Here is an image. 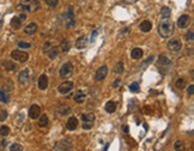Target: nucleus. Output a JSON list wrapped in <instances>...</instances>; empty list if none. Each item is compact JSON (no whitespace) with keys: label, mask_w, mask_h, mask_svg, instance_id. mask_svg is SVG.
<instances>
[{"label":"nucleus","mask_w":194,"mask_h":151,"mask_svg":"<svg viewBox=\"0 0 194 151\" xmlns=\"http://www.w3.org/2000/svg\"><path fill=\"white\" fill-rule=\"evenodd\" d=\"M16 8L24 12H36L41 8V4L38 0H22Z\"/></svg>","instance_id":"obj_2"},{"label":"nucleus","mask_w":194,"mask_h":151,"mask_svg":"<svg viewBox=\"0 0 194 151\" xmlns=\"http://www.w3.org/2000/svg\"><path fill=\"white\" fill-rule=\"evenodd\" d=\"M73 82H63V83H61L60 85H59V87H58V90H59V92L61 94V95H67V94H70L72 90H73Z\"/></svg>","instance_id":"obj_9"},{"label":"nucleus","mask_w":194,"mask_h":151,"mask_svg":"<svg viewBox=\"0 0 194 151\" xmlns=\"http://www.w3.org/2000/svg\"><path fill=\"white\" fill-rule=\"evenodd\" d=\"M158 34L163 39H168L174 34V23L169 18H163L158 25Z\"/></svg>","instance_id":"obj_1"},{"label":"nucleus","mask_w":194,"mask_h":151,"mask_svg":"<svg viewBox=\"0 0 194 151\" xmlns=\"http://www.w3.org/2000/svg\"><path fill=\"white\" fill-rule=\"evenodd\" d=\"M10 150H11V151H22L23 147H22L20 144H12V145L10 146Z\"/></svg>","instance_id":"obj_38"},{"label":"nucleus","mask_w":194,"mask_h":151,"mask_svg":"<svg viewBox=\"0 0 194 151\" xmlns=\"http://www.w3.org/2000/svg\"><path fill=\"white\" fill-rule=\"evenodd\" d=\"M41 115V108L37 104H32L29 108V118L30 119H38V116Z\"/></svg>","instance_id":"obj_13"},{"label":"nucleus","mask_w":194,"mask_h":151,"mask_svg":"<svg viewBox=\"0 0 194 151\" xmlns=\"http://www.w3.org/2000/svg\"><path fill=\"white\" fill-rule=\"evenodd\" d=\"M62 20H63V24L66 28H72L74 25V15H73V11L72 8L70 7L68 11L62 16Z\"/></svg>","instance_id":"obj_6"},{"label":"nucleus","mask_w":194,"mask_h":151,"mask_svg":"<svg viewBox=\"0 0 194 151\" xmlns=\"http://www.w3.org/2000/svg\"><path fill=\"white\" fill-rule=\"evenodd\" d=\"M139 29H140V31H143V32L151 31V29H152V22L149 20V19L143 20V22L140 23V25H139Z\"/></svg>","instance_id":"obj_16"},{"label":"nucleus","mask_w":194,"mask_h":151,"mask_svg":"<svg viewBox=\"0 0 194 151\" xmlns=\"http://www.w3.org/2000/svg\"><path fill=\"white\" fill-rule=\"evenodd\" d=\"M106 111L109 113V114H113V113L116 111V103L114 102V101H108V102L106 103Z\"/></svg>","instance_id":"obj_23"},{"label":"nucleus","mask_w":194,"mask_h":151,"mask_svg":"<svg viewBox=\"0 0 194 151\" xmlns=\"http://www.w3.org/2000/svg\"><path fill=\"white\" fill-rule=\"evenodd\" d=\"M170 15H171V10L169 7L164 6V7L161 8V16H162V18H169Z\"/></svg>","instance_id":"obj_28"},{"label":"nucleus","mask_w":194,"mask_h":151,"mask_svg":"<svg viewBox=\"0 0 194 151\" xmlns=\"http://www.w3.org/2000/svg\"><path fill=\"white\" fill-rule=\"evenodd\" d=\"M181 48H182V43H181V41L177 39L168 42V49L171 50V52H178Z\"/></svg>","instance_id":"obj_12"},{"label":"nucleus","mask_w":194,"mask_h":151,"mask_svg":"<svg viewBox=\"0 0 194 151\" xmlns=\"http://www.w3.org/2000/svg\"><path fill=\"white\" fill-rule=\"evenodd\" d=\"M94 123H95V114L94 113H86V114L82 115V127L84 130L92 128Z\"/></svg>","instance_id":"obj_3"},{"label":"nucleus","mask_w":194,"mask_h":151,"mask_svg":"<svg viewBox=\"0 0 194 151\" xmlns=\"http://www.w3.org/2000/svg\"><path fill=\"white\" fill-rule=\"evenodd\" d=\"M0 102H3V103H8L10 102V97H8L7 92L4 91L3 89H0Z\"/></svg>","instance_id":"obj_27"},{"label":"nucleus","mask_w":194,"mask_h":151,"mask_svg":"<svg viewBox=\"0 0 194 151\" xmlns=\"http://www.w3.org/2000/svg\"><path fill=\"white\" fill-rule=\"evenodd\" d=\"M73 73V65L71 64V62H65V64L61 66L60 71H59V74L60 77L66 79V78H70L71 76Z\"/></svg>","instance_id":"obj_4"},{"label":"nucleus","mask_w":194,"mask_h":151,"mask_svg":"<svg viewBox=\"0 0 194 151\" xmlns=\"http://www.w3.org/2000/svg\"><path fill=\"white\" fill-rule=\"evenodd\" d=\"M18 47H19V48H22V49H28V48H30V47H31V44H30V43H28V42L19 41V42H18Z\"/></svg>","instance_id":"obj_37"},{"label":"nucleus","mask_w":194,"mask_h":151,"mask_svg":"<svg viewBox=\"0 0 194 151\" xmlns=\"http://www.w3.org/2000/svg\"><path fill=\"white\" fill-rule=\"evenodd\" d=\"M107 76H108V67H107L106 65H103V66H101V67L96 71V73H95V80L101 82V80H103V79H106Z\"/></svg>","instance_id":"obj_11"},{"label":"nucleus","mask_w":194,"mask_h":151,"mask_svg":"<svg viewBox=\"0 0 194 151\" xmlns=\"http://www.w3.org/2000/svg\"><path fill=\"white\" fill-rule=\"evenodd\" d=\"M119 82H120V79H116L115 82H114V86H118V84H119Z\"/></svg>","instance_id":"obj_44"},{"label":"nucleus","mask_w":194,"mask_h":151,"mask_svg":"<svg viewBox=\"0 0 194 151\" xmlns=\"http://www.w3.org/2000/svg\"><path fill=\"white\" fill-rule=\"evenodd\" d=\"M86 44H87V39H86L85 36L79 37V39L75 41V47L78 48V49H83V48H85Z\"/></svg>","instance_id":"obj_22"},{"label":"nucleus","mask_w":194,"mask_h":151,"mask_svg":"<svg viewBox=\"0 0 194 151\" xmlns=\"http://www.w3.org/2000/svg\"><path fill=\"white\" fill-rule=\"evenodd\" d=\"M128 131H129V130H128V126H125V127H123V132H125V133H128Z\"/></svg>","instance_id":"obj_43"},{"label":"nucleus","mask_w":194,"mask_h":151,"mask_svg":"<svg viewBox=\"0 0 194 151\" xmlns=\"http://www.w3.org/2000/svg\"><path fill=\"white\" fill-rule=\"evenodd\" d=\"M29 74H30V72H29L28 68H25L22 72H19V74H18V82L20 84H25V83L28 82V79H29Z\"/></svg>","instance_id":"obj_20"},{"label":"nucleus","mask_w":194,"mask_h":151,"mask_svg":"<svg viewBox=\"0 0 194 151\" xmlns=\"http://www.w3.org/2000/svg\"><path fill=\"white\" fill-rule=\"evenodd\" d=\"M72 149V143L68 138H65V139L60 140L56 143V145L54 146V150H71Z\"/></svg>","instance_id":"obj_10"},{"label":"nucleus","mask_w":194,"mask_h":151,"mask_svg":"<svg viewBox=\"0 0 194 151\" xmlns=\"http://www.w3.org/2000/svg\"><path fill=\"white\" fill-rule=\"evenodd\" d=\"M38 119H40V120H38V125H40L41 127H47L48 123H49V119H48V116L43 114V115H41V118L38 116Z\"/></svg>","instance_id":"obj_26"},{"label":"nucleus","mask_w":194,"mask_h":151,"mask_svg":"<svg viewBox=\"0 0 194 151\" xmlns=\"http://www.w3.org/2000/svg\"><path fill=\"white\" fill-rule=\"evenodd\" d=\"M11 58L19 62H25L29 60V54L27 52H24V50H12Z\"/></svg>","instance_id":"obj_5"},{"label":"nucleus","mask_w":194,"mask_h":151,"mask_svg":"<svg viewBox=\"0 0 194 151\" xmlns=\"http://www.w3.org/2000/svg\"><path fill=\"white\" fill-rule=\"evenodd\" d=\"M44 3L47 4V6H48V7H50V8H54V7H56V6H58V4H59V0H44Z\"/></svg>","instance_id":"obj_33"},{"label":"nucleus","mask_w":194,"mask_h":151,"mask_svg":"<svg viewBox=\"0 0 194 151\" xmlns=\"http://www.w3.org/2000/svg\"><path fill=\"white\" fill-rule=\"evenodd\" d=\"M66 127H67L68 131H74L77 127H78V120H77V118H74V116L68 118V120L66 122Z\"/></svg>","instance_id":"obj_18"},{"label":"nucleus","mask_w":194,"mask_h":151,"mask_svg":"<svg viewBox=\"0 0 194 151\" xmlns=\"http://www.w3.org/2000/svg\"><path fill=\"white\" fill-rule=\"evenodd\" d=\"M114 72H115V73H118V74H120V73L123 72V64H122L121 61L116 64V66H115V68H114Z\"/></svg>","instance_id":"obj_34"},{"label":"nucleus","mask_w":194,"mask_h":151,"mask_svg":"<svg viewBox=\"0 0 194 151\" xmlns=\"http://www.w3.org/2000/svg\"><path fill=\"white\" fill-rule=\"evenodd\" d=\"M144 55V52L141 48H133L131 50V58L134 59V60H138V59H141V56Z\"/></svg>","instance_id":"obj_21"},{"label":"nucleus","mask_w":194,"mask_h":151,"mask_svg":"<svg viewBox=\"0 0 194 151\" xmlns=\"http://www.w3.org/2000/svg\"><path fill=\"white\" fill-rule=\"evenodd\" d=\"M70 48H71V44H70L68 40H62V41H61V43H60V49L62 50L63 53H67L68 50H70Z\"/></svg>","instance_id":"obj_25"},{"label":"nucleus","mask_w":194,"mask_h":151,"mask_svg":"<svg viewBox=\"0 0 194 151\" xmlns=\"http://www.w3.org/2000/svg\"><path fill=\"white\" fill-rule=\"evenodd\" d=\"M159 62H161L162 65H170V60L168 59V58H165L164 55L159 56Z\"/></svg>","instance_id":"obj_39"},{"label":"nucleus","mask_w":194,"mask_h":151,"mask_svg":"<svg viewBox=\"0 0 194 151\" xmlns=\"http://www.w3.org/2000/svg\"><path fill=\"white\" fill-rule=\"evenodd\" d=\"M3 90L6 91V92L12 91V90H13V83H12L10 79H7V80L4 83V89H3Z\"/></svg>","instance_id":"obj_29"},{"label":"nucleus","mask_w":194,"mask_h":151,"mask_svg":"<svg viewBox=\"0 0 194 151\" xmlns=\"http://www.w3.org/2000/svg\"><path fill=\"white\" fill-rule=\"evenodd\" d=\"M190 24V17L187 16V15H183V16H181L177 20V27L181 28V29H185L187 28L188 25Z\"/></svg>","instance_id":"obj_14"},{"label":"nucleus","mask_w":194,"mask_h":151,"mask_svg":"<svg viewBox=\"0 0 194 151\" xmlns=\"http://www.w3.org/2000/svg\"><path fill=\"white\" fill-rule=\"evenodd\" d=\"M8 133H10V127H8V126H5V125L0 126V135L6 137V135H8Z\"/></svg>","instance_id":"obj_32"},{"label":"nucleus","mask_w":194,"mask_h":151,"mask_svg":"<svg viewBox=\"0 0 194 151\" xmlns=\"http://www.w3.org/2000/svg\"><path fill=\"white\" fill-rule=\"evenodd\" d=\"M7 116H8V114H7V111H6L5 109H0V122H3V121H5V120L7 119Z\"/></svg>","instance_id":"obj_35"},{"label":"nucleus","mask_w":194,"mask_h":151,"mask_svg":"<svg viewBox=\"0 0 194 151\" xmlns=\"http://www.w3.org/2000/svg\"><path fill=\"white\" fill-rule=\"evenodd\" d=\"M43 52L48 55L49 59H54V58H56L58 54H59L58 47H55V46H50L49 43H46V44L43 46Z\"/></svg>","instance_id":"obj_8"},{"label":"nucleus","mask_w":194,"mask_h":151,"mask_svg":"<svg viewBox=\"0 0 194 151\" xmlns=\"http://www.w3.org/2000/svg\"><path fill=\"white\" fill-rule=\"evenodd\" d=\"M175 86L177 89H183L186 86V79L185 78H178L176 82H175Z\"/></svg>","instance_id":"obj_31"},{"label":"nucleus","mask_w":194,"mask_h":151,"mask_svg":"<svg viewBox=\"0 0 194 151\" xmlns=\"http://www.w3.org/2000/svg\"><path fill=\"white\" fill-rule=\"evenodd\" d=\"M185 143L182 140H176L174 143V150H180V151H183L186 147H185Z\"/></svg>","instance_id":"obj_30"},{"label":"nucleus","mask_w":194,"mask_h":151,"mask_svg":"<svg viewBox=\"0 0 194 151\" xmlns=\"http://www.w3.org/2000/svg\"><path fill=\"white\" fill-rule=\"evenodd\" d=\"M73 99H74V102L75 103H83L84 101H85V94L83 92V91H77V94L74 95V97H73Z\"/></svg>","instance_id":"obj_24"},{"label":"nucleus","mask_w":194,"mask_h":151,"mask_svg":"<svg viewBox=\"0 0 194 151\" xmlns=\"http://www.w3.org/2000/svg\"><path fill=\"white\" fill-rule=\"evenodd\" d=\"M96 36H97V31H94V35H91V41H90V42H94L95 39H96Z\"/></svg>","instance_id":"obj_42"},{"label":"nucleus","mask_w":194,"mask_h":151,"mask_svg":"<svg viewBox=\"0 0 194 151\" xmlns=\"http://www.w3.org/2000/svg\"><path fill=\"white\" fill-rule=\"evenodd\" d=\"M48 77L46 74H41L40 78H38V89L40 90H46L48 87Z\"/></svg>","instance_id":"obj_17"},{"label":"nucleus","mask_w":194,"mask_h":151,"mask_svg":"<svg viewBox=\"0 0 194 151\" xmlns=\"http://www.w3.org/2000/svg\"><path fill=\"white\" fill-rule=\"evenodd\" d=\"M187 92H188L189 95H193V94H194V85H193V84L188 86V89H187Z\"/></svg>","instance_id":"obj_41"},{"label":"nucleus","mask_w":194,"mask_h":151,"mask_svg":"<svg viewBox=\"0 0 194 151\" xmlns=\"http://www.w3.org/2000/svg\"><path fill=\"white\" fill-rule=\"evenodd\" d=\"M36 31H37V24L34 23V22L29 23V24L27 25V27L24 28V34H25V35H28V36H32V35H35Z\"/></svg>","instance_id":"obj_15"},{"label":"nucleus","mask_w":194,"mask_h":151,"mask_svg":"<svg viewBox=\"0 0 194 151\" xmlns=\"http://www.w3.org/2000/svg\"><path fill=\"white\" fill-rule=\"evenodd\" d=\"M129 91L131 92H138L139 91V84L138 83H132L129 85Z\"/></svg>","instance_id":"obj_36"},{"label":"nucleus","mask_w":194,"mask_h":151,"mask_svg":"<svg viewBox=\"0 0 194 151\" xmlns=\"http://www.w3.org/2000/svg\"><path fill=\"white\" fill-rule=\"evenodd\" d=\"M1 66L6 70V71H15L17 68L16 64L12 60H1Z\"/></svg>","instance_id":"obj_19"},{"label":"nucleus","mask_w":194,"mask_h":151,"mask_svg":"<svg viewBox=\"0 0 194 151\" xmlns=\"http://www.w3.org/2000/svg\"><path fill=\"white\" fill-rule=\"evenodd\" d=\"M25 19H27V15H25V13H20L19 16L13 17V18L11 19V27L13 28V29H16V30L20 29L22 24L25 22Z\"/></svg>","instance_id":"obj_7"},{"label":"nucleus","mask_w":194,"mask_h":151,"mask_svg":"<svg viewBox=\"0 0 194 151\" xmlns=\"http://www.w3.org/2000/svg\"><path fill=\"white\" fill-rule=\"evenodd\" d=\"M187 40H188L189 42H192V41L194 40V34H193V31H188V34H187Z\"/></svg>","instance_id":"obj_40"}]
</instances>
